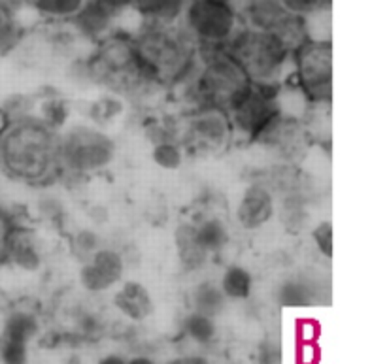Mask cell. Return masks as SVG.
Masks as SVG:
<instances>
[{"label":"cell","instance_id":"6da1fadb","mask_svg":"<svg viewBox=\"0 0 387 364\" xmlns=\"http://www.w3.org/2000/svg\"><path fill=\"white\" fill-rule=\"evenodd\" d=\"M0 170L25 186L53 183L63 174L57 130L34 115L4 119L0 127Z\"/></svg>","mask_w":387,"mask_h":364},{"label":"cell","instance_id":"7a4b0ae2","mask_svg":"<svg viewBox=\"0 0 387 364\" xmlns=\"http://www.w3.org/2000/svg\"><path fill=\"white\" fill-rule=\"evenodd\" d=\"M134 38L138 59L151 85L178 87L188 80L199 61V50L178 23H144Z\"/></svg>","mask_w":387,"mask_h":364},{"label":"cell","instance_id":"3957f363","mask_svg":"<svg viewBox=\"0 0 387 364\" xmlns=\"http://www.w3.org/2000/svg\"><path fill=\"white\" fill-rule=\"evenodd\" d=\"M183 85L189 100L195 102V108L213 106L229 111L250 89L251 81L225 50H213L199 51L197 66L178 87Z\"/></svg>","mask_w":387,"mask_h":364},{"label":"cell","instance_id":"277c9868","mask_svg":"<svg viewBox=\"0 0 387 364\" xmlns=\"http://www.w3.org/2000/svg\"><path fill=\"white\" fill-rule=\"evenodd\" d=\"M85 74L119 94L140 93L151 85L138 59L134 38L123 32H112L100 40L91 59L85 61Z\"/></svg>","mask_w":387,"mask_h":364},{"label":"cell","instance_id":"5b68a950","mask_svg":"<svg viewBox=\"0 0 387 364\" xmlns=\"http://www.w3.org/2000/svg\"><path fill=\"white\" fill-rule=\"evenodd\" d=\"M225 51L255 85H281L283 72L291 68L293 55L291 48L280 36L244 27Z\"/></svg>","mask_w":387,"mask_h":364},{"label":"cell","instance_id":"8992f818","mask_svg":"<svg viewBox=\"0 0 387 364\" xmlns=\"http://www.w3.org/2000/svg\"><path fill=\"white\" fill-rule=\"evenodd\" d=\"M178 27L185 32L199 51L227 50L232 38L242 31L237 8L218 0H188L181 10Z\"/></svg>","mask_w":387,"mask_h":364},{"label":"cell","instance_id":"52a82bcc","mask_svg":"<svg viewBox=\"0 0 387 364\" xmlns=\"http://www.w3.org/2000/svg\"><path fill=\"white\" fill-rule=\"evenodd\" d=\"M293 87L314 108L329 106L332 97V48L329 40L302 42L291 55Z\"/></svg>","mask_w":387,"mask_h":364},{"label":"cell","instance_id":"ba28073f","mask_svg":"<svg viewBox=\"0 0 387 364\" xmlns=\"http://www.w3.org/2000/svg\"><path fill=\"white\" fill-rule=\"evenodd\" d=\"M59 155L63 172L93 176L104 172L115 159V144L93 125H76L59 136Z\"/></svg>","mask_w":387,"mask_h":364},{"label":"cell","instance_id":"9c48e42d","mask_svg":"<svg viewBox=\"0 0 387 364\" xmlns=\"http://www.w3.org/2000/svg\"><path fill=\"white\" fill-rule=\"evenodd\" d=\"M281 85H255L251 87L237 100V104L229 110L234 138H242L246 142L257 144L262 132L269 129L281 111L280 100Z\"/></svg>","mask_w":387,"mask_h":364},{"label":"cell","instance_id":"30bf717a","mask_svg":"<svg viewBox=\"0 0 387 364\" xmlns=\"http://www.w3.org/2000/svg\"><path fill=\"white\" fill-rule=\"evenodd\" d=\"M234 8L244 29L276 34L291 51L308 40L307 19L289 13L280 0H240Z\"/></svg>","mask_w":387,"mask_h":364},{"label":"cell","instance_id":"8fae6325","mask_svg":"<svg viewBox=\"0 0 387 364\" xmlns=\"http://www.w3.org/2000/svg\"><path fill=\"white\" fill-rule=\"evenodd\" d=\"M234 140L229 111L213 106H199L185 119L178 142L195 153H221Z\"/></svg>","mask_w":387,"mask_h":364},{"label":"cell","instance_id":"7c38bea8","mask_svg":"<svg viewBox=\"0 0 387 364\" xmlns=\"http://www.w3.org/2000/svg\"><path fill=\"white\" fill-rule=\"evenodd\" d=\"M125 274V260L123 255L112 247H100L99 251L89 257L80 270V284L83 289L91 293H104L112 289L123 279Z\"/></svg>","mask_w":387,"mask_h":364},{"label":"cell","instance_id":"4fadbf2b","mask_svg":"<svg viewBox=\"0 0 387 364\" xmlns=\"http://www.w3.org/2000/svg\"><path fill=\"white\" fill-rule=\"evenodd\" d=\"M276 195L267 181H253L246 187L237 204V221L244 230H259L272 221Z\"/></svg>","mask_w":387,"mask_h":364},{"label":"cell","instance_id":"5bb4252c","mask_svg":"<svg viewBox=\"0 0 387 364\" xmlns=\"http://www.w3.org/2000/svg\"><path fill=\"white\" fill-rule=\"evenodd\" d=\"M6 262L25 272H34L42 265V247L36 232L23 225H13L8 240Z\"/></svg>","mask_w":387,"mask_h":364},{"label":"cell","instance_id":"9a60e30c","mask_svg":"<svg viewBox=\"0 0 387 364\" xmlns=\"http://www.w3.org/2000/svg\"><path fill=\"white\" fill-rule=\"evenodd\" d=\"M118 18V13L112 12L110 8L100 4L99 0H87L76 15L70 25L74 27V31L80 36L100 42L102 38L112 34L113 21Z\"/></svg>","mask_w":387,"mask_h":364},{"label":"cell","instance_id":"2e32d148","mask_svg":"<svg viewBox=\"0 0 387 364\" xmlns=\"http://www.w3.org/2000/svg\"><path fill=\"white\" fill-rule=\"evenodd\" d=\"M115 308L132 321H142L150 317L153 312V300H151L150 289L140 281H125L121 284L115 297H113Z\"/></svg>","mask_w":387,"mask_h":364},{"label":"cell","instance_id":"e0dca14e","mask_svg":"<svg viewBox=\"0 0 387 364\" xmlns=\"http://www.w3.org/2000/svg\"><path fill=\"white\" fill-rule=\"evenodd\" d=\"M319 293H321V287H319L318 279L310 278V276H297L280 285L278 300L281 306H288V308H304L316 302Z\"/></svg>","mask_w":387,"mask_h":364},{"label":"cell","instance_id":"ac0fdd59","mask_svg":"<svg viewBox=\"0 0 387 364\" xmlns=\"http://www.w3.org/2000/svg\"><path fill=\"white\" fill-rule=\"evenodd\" d=\"M188 0H131V8L153 25H172L178 23L180 13Z\"/></svg>","mask_w":387,"mask_h":364},{"label":"cell","instance_id":"d6986e66","mask_svg":"<svg viewBox=\"0 0 387 364\" xmlns=\"http://www.w3.org/2000/svg\"><path fill=\"white\" fill-rule=\"evenodd\" d=\"M193 230L199 246L204 249L208 257L223 251L229 244V229L225 221L218 216H206L195 221Z\"/></svg>","mask_w":387,"mask_h":364},{"label":"cell","instance_id":"ffe728a7","mask_svg":"<svg viewBox=\"0 0 387 364\" xmlns=\"http://www.w3.org/2000/svg\"><path fill=\"white\" fill-rule=\"evenodd\" d=\"M174 244L178 249V259L188 270H199L208 260V255L195 238L193 223H181L174 232Z\"/></svg>","mask_w":387,"mask_h":364},{"label":"cell","instance_id":"44dd1931","mask_svg":"<svg viewBox=\"0 0 387 364\" xmlns=\"http://www.w3.org/2000/svg\"><path fill=\"white\" fill-rule=\"evenodd\" d=\"M85 2L87 0H23V4L32 8L40 18L57 21V23H64V21L70 23Z\"/></svg>","mask_w":387,"mask_h":364},{"label":"cell","instance_id":"7402d4cb","mask_svg":"<svg viewBox=\"0 0 387 364\" xmlns=\"http://www.w3.org/2000/svg\"><path fill=\"white\" fill-rule=\"evenodd\" d=\"M218 285L227 300H246L253 290V276L248 268L232 265L225 268Z\"/></svg>","mask_w":387,"mask_h":364},{"label":"cell","instance_id":"603a6c76","mask_svg":"<svg viewBox=\"0 0 387 364\" xmlns=\"http://www.w3.org/2000/svg\"><path fill=\"white\" fill-rule=\"evenodd\" d=\"M191 300H193V308L197 314L208 315L212 319L225 309L227 302L225 295L221 293L219 285L212 284V281H202L197 285L191 293Z\"/></svg>","mask_w":387,"mask_h":364},{"label":"cell","instance_id":"cb8c5ba5","mask_svg":"<svg viewBox=\"0 0 387 364\" xmlns=\"http://www.w3.org/2000/svg\"><path fill=\"white\" fill-rule=\"evenodd\" d=\"M38 332L36 317L29 312H15L8 317L4 327V342L27 344Z\"/></svg>","mask_w":387,"mask_h":364},{"label":"cell","instance_id":"d4e9b609","mask_svg":"<svg viewBox=\"0 0 387 364\" xmlns=\"http://www.w3.org/2000/svg\"><path fill=\"white\" fill-rule=\"evenodd\" d=\"M183 148L178 140H161L153 144L151 159L162 170H178L183 164Z\"/></svg>","mask_w":387,"mask_h":364},{"label":"cell","instance_id":"484cf974","mask_svg":"<svg viewBox=\"0 0 387 364\" xmlns=\"http://www.w3.org/2000/svg\"><path fill=\"white\" fill-rule=\"evenodd\" d=\"M183 328H185V332H188L195 342H199V344H208V342L216 336V323H213L212 317L197 314V312H193V314L185 319Z\"/></svg>","mask_w":387,"mask_h":364},{"label":"cell","instance_id":"4316f807","mask_svg":"<svg viewBox=\"0 0 387 364\" xmlns=\"http://www.w3.org/2000/svg\"><path fill=\"white\" fill-rule=\"evenodd\" d=\"M70 247H72L76 257H78L81 262H85V260H87L89 257H93L102 246H100V238L94 230L81 229L72 236Z\"/></svg>","mask_w":387,"mask_h":364},{"label":"cell","instance_id":"83f0119b","mask_svg":"<svg viewBox=\"0 0 387 364\" xmlns=\"http://www.w3.org/2000/svg\"><path fill=\"white\" fill-rule=\"evenodd\" d=\"M123 111V102L115 97H104V99L94 100L89 108V115L97 125L110 123L113 119H118Z\"/></svg>","mask_w":387,"mask_h":364},{"label":"cell","instance_id":"f1b7e54d","mask_svg":"<svg viewBox=\"0 0 387 364\" xmlns=\"http://www.w3.org/2000/svg\"><path fill=\"white\" fill-rule=\"evenodd\" d=\"M280 4L289 13H293L297 18L308 19L312 15H318V13L327 12L331 8V2L329 0H280Z\"/></svg>","mask_w":387,"mask_h":364},{"label":"cell","instance_id":"f546056e","mask_svg":"<svg viewBox=\"0 0 387 364\" xmlns=\"http://www.w3.org/2000/svg\"><path fill=\"white\" fill-rule=\"evenodd\" d=\"M66 115H69V110H66V104L63 100L59 99H51L45 100L42 104V110H40V115L38 119L45 123L50 129L57 130L61 125H64L66 121Z\"/></svg>","mask_w":387,"mask_h":364},{"label":"cell","instance_id":"4dcf8cb0","mask_svg":"<svg viewBox=\"0 0 387 364\" xmlns=\"http://www.w3.org/2000/svg\"><path fill=\"white\" fill-rule=\"evenodd\" d=\"M332 225L331 221H321L318 223L312 230V241L316 249L319 251L321 257L325 259H331L332 257Z\"/></svg>","mask_w":387,"mask_h":364},{"label":"cell","instance_id":"1f68e13d","mask_svg":"<svg viewBox=\"0 0 387 364\" xmlns=\"http://www.w3.org/2000/svg\"><path fill=\"white\" fill-rule=\"evenodd\" d=\"M13 225H15L13 217L6 210L0 208V265L6 262L8 240H10V232H12Z\"/></svg>","mask_w":387,"mask_h":364},{"label":"cell","instance_id":"d6a6232c","mask_svg":"<svg viewBox=\"0 0 387 364\" xmlns=\"http://www.w3.org/2000/svg\"><path fill=\"white\" fill-rule=\"evenodd\" d=\"M2 360H4V364H27V344L4 342Z\"/></svg>","mask_w":387,"mask_h":364},{"label":"cell","instance_id":"836d02e7","mask_svg":"<svg viewBox=\"0 0 387 364\" xmlns=\"http://www.w3.org/2000/svg\"><path fill=\"white\" fill-rule=\"evenodd\" d=\"M100 4H104L106 8H110L112 12H115L119 15L121 12H125L127 8H131V0H99Z\"/></svg>","mask_w":387,"mask_h":364},{"label":"cell","instance_id":"e575fe53","mask_svg":"<svg viewBox=\"0 0 387 364\" xmlns=\"http://www.w3.org/2000/svg\"><path fill=\"white\" fill-rule=\"evenodd\" d=\"M169 364H208V360L202 357H183L174 358V360H170Z\"/></svg>","mask_w":387,"mask_h":364},{"label":"cell","instance_id":"d590c367","mask_svg":"<svg viewBox=\"0 0 387 364\" xmlns=\"http://www.w3.org/2000/svg\"><path fill=\"white\" fill-rule=\"evenodd\" d=\"M99 364H127L119 355H108L106 358H102Z\"/></svg>","mask_w":387,"mask_h":364},{"label":"cell","instance_id":"8d00e7d4","mask_svg":"<svg viewBox=\"0 0 387 364\" xmlns=\"http://www.w3.org/2000/svg\"><path fill=\"white\" fill-rule=\"evenodd\" d=\"M127 364H155V363H153V360L148 357H134V358H131V360H129Z\"/></svg>","mask_w":387,"mask_h":364},{"label":"cell","instance_id":"74e56055","mask_svg":"<svg viewBox=\"0 0 387 364\" xmlns=\"http://www.w3.org/2000/svg\"><path fill=\"white\" fill-rule=\"evenodd\" d=\"M218 2H225V4H231V6H237L240 0H218Z\"/></svg>","mask_w":387,"mask_h":364}]
</instances>
